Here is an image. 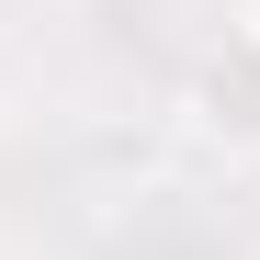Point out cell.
Here are the masks:
<instances>
[{"instance_id":"cell-1","label":"cell","mask_w":260,"mask_h":260,"mask_svg":"<svg viewBox=\"0 0 260 260\" xmlns=\"http://www.w3.org/2000/svg\"><path fill=\"white\" fill-rule=\"evenodd\" d=\"M192 124H204L215 147L260 158V12L204 46V68H192Z\"/></svg>"}]
</instances>
